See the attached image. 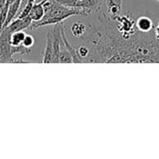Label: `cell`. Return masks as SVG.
Wrapping results in <instances>:
<instances>
[{
	"mask_svg": "<svg viewBox=\"0 0 159 159\" xmlns=\"http://www.w3.org/2000/svg\"><path fill=\"white\" fill-rule=\"evenodd\" d=\"M86 32V26L81 21H75L71 27V33L75 37H81Z\"/></svg>",
	"mask_w": 159,
	"mask_h": 159,
	"instance_id": "9c48e42d",
	"label": "cell"
},
{
	"mask_svg": "<svg viewBox=\"0 0 159 159\" xmlns=\"http://www.w3.org/2000/svg\"><path fill=\"white\" fill-rule=\"evenodd\" d=\"M45 15V7L44 3H36L34 2L32 6V8L29 13V17L33 20V22L39 21L43 19Z\"/></svg>",
	"mask_w": 159,
	"mask_h": 159,
	"instance_id": "8992f818",
	"label": "cell"
},
{
	"mask_svg": "<svg viewBox=\"0 0 159 159\" xmlns=\"http://www.w3.org/2000/svg\"><path fill=\"white\" fill-rule=\"evenodd\" d=\"M26 34L23 31H18V32H14L11 34L10 35V44L13 47L16 46H20L22 45V41L25 37Z\"/></svg>",
	"mask_w": 159,
	"mask_h": 159,
	"instance_id": "30bf717a",
	"label": "cell"
},
{
	"mask_svg": "<svg viewBox=\"0 0 159 159\" xmlns=\"http://www.w3.org/2000/svg\"><path fill=\"white\" fill-rule=\"evenodd\" d=\"M156 34V39L159 41V21L157 25V27H156V34Z\"/></svg>",
	"mask_w": 159,
	"mask_h": 159,
	"instance_id": "9a60e30c",
	"label": "cell"
},
{
	"mask_svg": "<svg viewBox=\"0 0 159 159\" xmlns=\"http://www.w3.org/2000/svg\"><path fill=\"white\" fill-rule=\"evenodd\" d=\"M121 3H122V0H107L106 6L107 7H115V6H121Z\"/></svg>",
	"mask_w": 159,
	"mask_h": 159,
	"instance_id": "5bb4252c",
	"label": "cell"
},
{
	"mask_svg": "<svg viewBox=\"0 0 159 159\" xmlns=\"http://www.w3.org/2000/svg\"><path fill=\"white\" fill-rule=\"evenodd\" d=\"M102 3V0H80L76 2L73 7L80 8L89 15L93 11H98L101 8Z\"/></svg>",
	"mask_w": 159,
	"mask_h": 159,
	"instance_id": "3957f363",
	"label": "cell"
},
{
	"mask_svg": "<svg viewBox=\"0 0 159 159\" xmlns=\"http://www.w3.org/2000/svg\"><path fill=\"white\" fill-rule=\"evenodd\" d=\"M32 23H33V20L28 16V17H25V18H16V19H14L7 27L8 28V30L12 34L14 32L23 31L24 29H27V28L31 27Z\"/></svg>",
	"mask_w": 159,
	"mask_h": 159,
	"instance_id": "277c9868",
	"label": "cell"
},
{
	"mask_svg": "<svg viewBox=\"0 0 159 159\" xmlns=\"http://www.w3.org/2000/svg\"><path fill=\"white\" fill-rule=\"evenodd\" d=\"M136 28L141 33H149L154 28L153 20L146 16L140 17L136 21Z\"/></svg>",
	"mask_w": 159,
	"mask_h": 159,
	"instance_id": "ba28073f",
	"label": "cell"
},
{
	"mask_svg": "<svg viewBox=\"0 0 159 159\" xmlns=\"http://www.w3.org/2000/svg\"><path fill=\"white\" fill-rule=\"evenodd\" d=\"M157 1H158V2H159V0H157Z\"/></svg>",
	"mask_w": 159,
	"mask_h": 159,
	"instance_id": "d6986e66",
	"label": "cell"
},
{
	"mask_svg": "<svg viewBox=\"0 0 159 159\" xmlns=\"http://www.w3.org/2000/svg\"><path fill=\"white\" fill-rule=\"evenodd\" d=\"M21 1L22 0H15L13 3H11L9 5L8 11H7V19H6V20L4 22L3 28L4 27H7L17 17V15L19 14V10H20V7Z\"/></svg>",
	"mask_w": 159,
	"mask_h": 159,
	"instance_id": "52a82bcc",
	"label": "cell"
},
{
	"mask_svg": "<svg viewBox=\"0 0 159 159\" xmlns=\"http://www.w3.org/2000/svg\"><path fill=\"white\" fill-rule=\"evenodd\" d=\"M6 1H7V0H0V13H1V11H2V9H3V7H4V6H5V4H6Z\"/></svg>",
	"mask_w": 159,
	"mask_h": 159,
	"instance_id": "2e32d148",
	"label": "cell"
},
{
	"mask_svg": "<svg viewBox=\"0 0 159 159\" xmlns=\"http://www.w3.org/2000/svg\"><path fill=\"white\" fill-rule=\"evenodd\" d=\"M11 32L7 27H4L0 31V62H14L15 60L11 53V44H10Z\"/></svg>",
	"mask_w": 159,
	"mask_h": 159,
	"instance_id": "7a4b0ae2",
	"label": "cell"
},
{
	"mask_svg": "<svg viewBox=\"0 0 159 159\" xmlns=\"http://www.w3.org/2000/svg\"><path fill=\"white\" fill-rule=\"evenodd\" d=\"M34 37L31 35V34H26L23 41H22V45L26 48H32V47L34 46Z\"/></svg>",
	"mask_w": 159,
	"mask_h": 159,
	"instance_id": "4fadbf2b",
	"label": "cell"
},
{
	"mask_svg": "<svg viewBox=\"0 0 159 159\" xmlns=\"http://www.w3.org/2000/svg\"><path fill=\"white\" fill-rule=\"evenodd\" d=\"M53 53H54L53 34H52V31H48V33L47 34V46H46L45 52H44V55H43V63L52 62Z\"/></svg>",
	"mask_w": 159,
	"mask_h": 159,
	"instance_id": "5b68a950",
	"label": "cell"
},
{
	"mask_svg": "<svg viewBox=\"0 0 159 159\" xmlns=\"http://www.w3.org/2000/svg\"><path fill=\"white\" fill-rule=\"evenodd\" d=\"M31 52V48L24 47L23 45H20V46H16V47H11V53L12 56L16 55V54H20V55H27Z\"/></svg>",
	"mask_w": 159,
	"mask_h": 159,
	"instance_id": "8fae6325",
	"label": "cell"
},
{
	"mask_svg": "<svg viewBox=\"0 0 159 159\" xmlns=\"http://www.w3.org/2000/svg\"><path fill=\"white\" fill-rule=\"evenodd\" d=\"M77 53H78V56L81 58V60L83 61H86V60L89 57V54H90V51L89 49L87 48V47H80L78 49H77Z\"/></svg>",
	"mask_w": 159,
	"mask_h": 159,
	"instance_id": "7c38bea8",
	"label": "cell"
},
{
	"mask_svg": "<svg viewBox=\"0 0 159 159\" xmlns=\"http://www.w3.org/2000/svg\"><path fill=\"white\" fill-rule=\"evenodd\" d=\"M45 15L39 21L33 22L31 29H36L46 25H55L62 22L65 19L71 16H87L88 14L76 7H71L59 3L57 0H49L44 3Z\"/></svg>",
	"mask_w": 159,
	"mask_h": 159,
	"instance_id": "6da1fadb",
	"label": "cell"
},
{
	"mask_svg": "<svg viewBox=\"0 0 159 159\" xmlns=\"http://www.w3.org/2000/svg\"><path fill=\"white\" fill-rule=\"evenodd\" d=\"M29 1H34H34H35V0H29Z\"/></svg>",
	"mask_w": 159,
	"mask_h": 159,
	"instance_id": "ac0fdd59",
	"label": "cell"
},
{
	"mask_svg": "<svg viewBox=\"0 0 159 159\" xmlns=\"http://www.w3.org/2000/svg\"><path fill=\"white\" fill-rule=\"evenodd\" d=\"M48 1H49V0H35L34 2H36V3H46Z\"/></svg>",
	"mask_w": 159,
	"mask_h": 159,
	"instance_id": "e0dca14e",
	"label": "cell"
}]
</instances>
